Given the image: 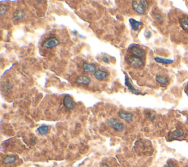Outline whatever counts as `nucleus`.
I'll return each mask as SVG.
<instances>
[{"instance_id":"1","label":"nucleus","mask_w":188,"mask_h":167,"mask_svg":"<svg viewBox=\"0 0 188 167\" xmlns=\"http://www.w3.org/2000/svg\"><path fill=\"white\" fill-rule=\"evenodd\" d=\"M107 124L109 125L110 128L114 129L116 131L118 132H122L123 131V130L125 129V126L122 122H120L118 120H117L115 118L109 119V121H107Z\"/></svg>"},{"instance_id":"2","label":"nucleus","mask_w":188,"mask_h":167,"mask_svg":"<svg viewBox=\"0 0 188 167\" xmlns=\"http://www.w3.org/2000/svg\"><path fill=\"white\" fill-rule=\"evenodd\" d=\"M60 43V40L56 37H50L45 40L42 43V46L46 49H52L58 46Z\"/></svg>"},{"instance_id":"3","label":"nucleus","mask_w":188,"mask_h":167,"mask_svg":"<svg viewBox=\"0 0 188 167\" xmlns=\"http://www.w3.org/2000/svg\"><path fill=\"white\" fill-rule=\"evenodd\" d=\"M129 63L134 68H141V67L143 66L144 61L140 58L131 56L129 58Z\"/></svg>"},{"instance_id":"4","label":"nucleus","mask_w":188,"mask_h":167,"mask_svg":"<svg viewBox=\"0 0 188 167\" xmlns=\"http://www.w3.org/2000/svg\"><path fill=\"white\" fill-rule=\"evenodd\" d=\"M132 6L133 10L139 14H144L146 11V8H144L143 5L142 4L141 1L138 0H134L132 2Z\"/></svg>"},{"instance_id":"5","label":"nucleus","mask_w":188,"mask_h":167,"mask_svg":"<svg viewBox=\"0 0 188 167\" xmlns=\"http://www.w3.org/2000/svg\"><path fill=\"white\" fill-rule=\"evenodd\" d=\"M83 71L86 73H95L98 70L97 67L94 63H86L84 62L83 65Z\"/></svg>"},{"instance_id":"6","label":"nucleus","mask_w":188,"mask_h":167,"mask_svg":"<svg viewBox=\"0 0 188 167\" xmlns=\"http://www.w3.org/2000/svg\"><path fill=\"white\" fill-rule=\"evenodd\" d=\"M63 105L66 108L69 109V110H73L75 108V105H74V102L70 96L67 95L65 96L63 99Z\"/></svg>"},{"instance_id":"7","label":"nucleus","mask_w":188,"mask_h":167,"mask_svg":"<svg viewBox=\"0 0 188 167\" xmlns=\"http://www.w3.org/2000/svg\"><path fill=\"white\" fill-rule=\"evenodd\" d=\"M131 52H132L133 56H135V57H138V58H140L145 57V55H146L145 51H144L143 49L140 48V47H138V46L133 47L132 50H131Z\"/></svg>"},{"instance_id":"8","label":"nucleus","mask_w":188,"mask_h":167,"mask_svg":"<svg viewBox=\"0 0 188 167\" xmlns=\"http://www.w3.org/2000/svg\"><path fill=\"white\" fill-rule=\"evenodd\" d=\"M125 85H126V86H127V88H129V91L132 92V94H141V91H140L136 89V88H135L134 87L132 86V85L131 84V83L129 82V80L128 78V76H127V74H125Z\"/></svg>"},{"instance_id":"9","label":"nucleus","mask_w":188,"mask_h":167,"mask_svg":"<svg viewBox=\"0 0 188 167\" xmlns=\"http://www.w3.org/2000/svg\"><path fill=\"white\" fill-rule=\"evenodd\" d=\"M118 116L120 119H123L124 121L127 122H131L133 120V115L131 113H128L126 111H119L118 112Z\"/></svg>"},{"instance_id":"10","label":"nucleus","mask_w":188,"mask_h":167,"mask_svg":"<svg viewBox=\"0 0 188 167\" xmlns=\"http://www.w3.org/2000/svg\"><path fill=\"white\" fill-rule=\"evenodd\" d=\"M184 135V132L182 130H176L174 131L170 132L169 139L171 141L175 140V139H178V138L182 137Z\"/></svg>"},{"instance_id":"11","label":"nucleus","mask_w":188,"mask_h":167,"mask_svg":"<svg viewBox=\"0 0 188 167\" xmlns=\"http://www.w3.org/2000/svg\"><path fill=\"white\" fill-rule=\"evenodd\" d=\"M90 81H91V80L89 77H87V76L82 75V76H79V77L77 78L76 83L79 85H85V86H87V85L90 84Z\"/></svg>"},{"instance_id":"12","label":"nucleus","mask_w":188,"mask_h":167,"mask_svg":"<svg viewBox=\"0 0 188 167\" xmlns=\"http://www.w3.org/2000/svg\"><path fill=\"white\" fill-rule=\"evenodd\" d=\"M94 77L96 79L98 80H102L105 79L106 77H107L108 75V73L107 72H105V71H101V70H97L96 72L94 73Z\"/></svg>"},{"instance_id":"13","label":"nucleus","mask_w":188,"mask_h":167,"mask_svg":"<svg viewBox=\"0 0 188 167\" xmlns=\"http://www.w3.org/2000/svg\"><path fill=\"white\" fill-rule=\"evenodd\" d=\"M17 160V158H16V155H10L5 157L4 158L2 159V163L5 165H8V164H11V163H15Z\"/></svg>"},{"instance_id":"14","label":"nucleus","mask_w":188,"mask_h":167,"mask_svg":"<svg viewBox=\"0 0 188 167\" xmlns=\"http://www.w3.org/2000/svg\"><path fill=\"white\" fill-rule=\"evenodd\" d=\"M24 16H25V13L23 10H17L13 13V19L14 21H19V20L22 19Z\"/></svg>"},{"instance_id":"15","label":"nucleus","mask_w":188,"mask_h":167,"mask_svg":"<svg viewBox=\"0 0 188 167\" xmlns=\"http://www.w3.org/2000/svg\"><path fill=\"white\" fill-rule=\"evenodd\" d=\"M155 80L158 83L161 85H167L168 83V79L167 77L164 75H157L155 77Z\"/></svg>"},{"instance_id":"16","label":"nucleus","mask_w":188,"mask_h":167,"mask_svg":"<svg viewBox=\"0 0 188 167\" xmlns=\"http://www.w3.org/2000/svg\"><path fill=\"white\" fill-rule=\"evenodd\" d=\"M129 21L131 25V27H132V30H135V31H137V30L139 29L140 25L141 24V22H140V21H138L137 20L134 19H129Z\"/></svg>"},{"instance_id":"17","label":"nucleus","mask_w":188,"mask_h":167,"mask_svg":"<svg viewBox=\"0 0 188 167\" xmlns=\"http://www.w3.org/2000/svg\"><path fill=\"white\" fill-rule=\"evenodd\" d=\"M154 61H156L157 63H163V64H171V63H173V60L165 59V58H160V57H155Z\"/></svg>"},{"instance_id":"18","label":"nucleus","mask_w":188,"mask_h":167,"mask_svg":"<svg viewBox=\"0 0 188 167\" xmlns=\"http://www.w3.org/2000/svg\"><path fill=\"white\" fill-rule=\"evenodd\" d=\"M49 127L47 126V125H42V126L39 127L37 129V131L38 132V133L41 135H46L47 132H49Z\"/></svg>"},{"instance_id":"19","label":"nucleus","mask_w":188,"mask_h":167,"mask_svg":"<svg viewBox=\"0 0 188 167\" xmlns=\"http://www.w3.org/2000/svg\"><path fill=\"white\" fill-rule=\"evenodd\" d=\"M180 26L184 31L188 32V18H184L180 19Z\"/></svg>"},{"instance_id":"20","label":"nucleus","mask_w":188,"mask_h":167,"mask_svg":"<svg viewBox=\"0 0 188 167\" xmlns=\"http://www.w3.org/2000/svg\"><path fill=\"white\" fill-rule=\"evenodd\" d=\"M2 87H3V88H5V91L6 92H10V91H11V89H12V85L10 84V83H9L8 81H7V82H5V83H2Z\"/></svg>"},{"instance_id":"21","label":"nucleus","mask_w":188,"mask_h":167,"mask_svg":"<svg viewBox=\"0 0 188 167\" xmlns=\"http://www.w3.org/2000/svg\"><path fill=\"white\" fill-rule=\"evenodd\" d=\"M8 7L6 6V5H2L1 8H0V14H1V16L5 15V13H6L7 11H8Z\"/></svg>"},{"instance_id":"22","label":"nucleus","mask_w":188,"mask_h":167,"mask_svg":"<svg viewBox=\"0 0 188 167\" xmlns=\"http://www.w3.org/2000/svg\"><path fill=\"white\" fill-rule=\"evenodd\" d=\"M155 19L157 20V21H158V22L160 23H162V21H163L162 16L160 15V14H156V15H155Z\"/></svg>"},{"instance_id":"23","label":"nucleus","mask_w":188,"mask_h":167,"mask_svg":"<svg viewBox=\"0 0 188 167\" xmlns=\"http://www.w3.org/2000/svg\"><path fill=\"white\" fill-rule=\"evenodd\" d=\"M141 2L142 4L143 5L144 8H145L146 9H148L149 8V2L146 1H145V0H141Z\"/></svg>"},{"instance_id":"24","label":"nucleus","mask_w":188,"mask_h":167,"mask_svg":"<svg viewBox=\"0 0 188 167\" xmlns=\"http://www.w3.org/2000/svg\"><path fill=\"white\" fill-rule=\"evenodd\" d=\"M102 61H103V62L105 63H109V61H110V60H109V57H107V56H104V57L102 58Z\"/></svg>"},{"instance_id":"25","label":"nucleus","mask_w":188,"mask_h":167,"mask_svg":"<svg viewBox=\"0 0 188 167\" xmlns=\"http://www.w3.org/2000/svg\"><path fill=\"white\" fill-rule=\"evenodd\" d=\"M164 167H176V166H175V165L173 164V163L169 162V163H168V164L166 165L165 166H164Z\"/></svg>"},{"instance_id":"26","label":"nucleus","mask_w":188,"mask_h":167,"mask_svg":"<svg viewBox=\"0 0 188 167\" xmlns=\"http://www.w3.org/2000/svg\"><path fill=\"white\" fill-rule=\"evenodd\" d=\"M149 119H151V121L152 120H154V115H153V114H149Z\"/></svg>"},{"instance_id":"27","label":"nucleus","mask_w":188,"mask_h":167,"mask_svg":"<svg viewBox=\"0 0 188 167\" xmlns=\"http://www.w3.org/2000/svg\"><path fill=\"white\" fill-rule=\"evenodd\" d=\"M100 167H109V165L106 164V163H104V164H102Z\"/></svg>"},{"instance_id":"28","label":"nucleus","mask_w":188,"mask_h":167,"mask_svg":"<svg viewBox=\"0 0 188 167\" xmlns=\"http://www.w3.org/2000/svg\"><path fill=\"white\" fill-rule=\"evenodd\" d=\"M187 90H188V86H187Z\"/></svg>"}]
</instances>
